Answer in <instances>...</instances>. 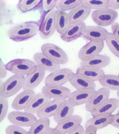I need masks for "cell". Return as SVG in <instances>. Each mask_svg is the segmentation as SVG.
<instances>
[{"instance_id":"6da1fadb","label":"cell","mask_w":119,"mask_h":134,"mask_svg":"<svg viewBox=\"0 0 119 134\" xmlns=\"http://www.w3.org/2000/svg\"><path fill=\"white\" fill-rule=\"evenodd\" d=\"M40 25L36 21H30L11 27L8 32L10 39L17 42L27 40L35 36L39 31Z\"/></svg>"},{"instance_id":"7a4b0ae2","label":"cell","mask_w":119,"mask_h":134,"mask_svg":"<svg viewBox=\"0 0 119 134\" xmlns=\"http://www.w3.org/2000/svg\"><path fill=\"white\" fill-rule=\"evenodd\" d=\"M5 65L8 71L11 73L26 76L32 73L36 66L34 62L24 59H13Z\"/></svg>"},{"instance_id":"3957f363","label":"cell","mask_w":119,"mask_h":134,"mask_svg":"<svg viewBox=\"0 0 119 134\" xmlns=\"http://www.w3.org/2000/svg\"><path fill=\"white\" fill-rule=\"evenodd\" d=\"M41 52L55 63L65 65L69 62L67 54L62 49L57 45L50 43L43 44Z\"/></svg>"},{"instance_id":"277c9868","label":"cell","mask_w":119,"mask_h":134,"mask_svg":"<svg viewBox=\"0 0 119 134\" xmlns=\"http://www.w3.org/2000/svg\"><path fill=\"white\" fill-rule=\"evenodd\" d=\"M25 76L14 74L4 82V88L0 92V97L8 98L15 95L23 88L24 84Z\"/></svg>"},{"instance_id":"5b68a950","label":"cell","mask_w":119,"mask_h":134,"mask_svg":"<svg viewBox=\"0 0 119 134\" xmlns=\"http://www.w3.org/2000/svg\"><path fill=\"white\" fill-rule=\"evenodd\" d=\"M118 14L110 8L95 10L92 14L93 21L98 26L107 27L112 25L117 18Z\"/></svg>"},{"instance_id":"8992f818","label":"cell","mask_w":119,"mask_h":134,"mask_svg":"<svg viewBox=\"0 0 119 134\" xmlns=\"http://www.w3.org/2000/svg\"><path fill=\"white\" fill-rule=\"evenodd\" d=\"M74 73L72 70L68 68L58 69L47 76L45 84L48 85L63 86L70 82Z\"/></svg>"},{"instance_id":"52a82bcc","label":"cell","mask_w":119,"mask_h":134,"mask_svg":"<svg viewBox=\"0 0 119 134\" xmlns=\"http://www.w3.org/2000/svg\"><path fill=\"white\" fill-rule=\"evenodd\" d=\"M8 119L12 124L21 127H31L37 120L34 114L17 110L10 112Z\"/></svg>"},{"instance_id":"ba28073f","label":"cell","mask_w":119,"mask_h":134,"mask_svg":"<svg viewBox=\"0 0 119 134\" xmlns=\"http://www.w3.org/2000/svg\"><path fill=\"white\" fill-rule=\"evenodd\" d=\"M56 10L54 9L44 14L39 30L40 37L43 39L49 38L56 30L55 20Z\"/></svg>"},{"instance_id":"9c48e42d","label":"cell","mask_w":119,"mask_h":134,"mask_svg":"<svg viewBox=\"0 0 119 134\" xmlns=\"http://www.w3.org/2000/svg\"><path fill=\"white\" fill-rule=\"evenodd\" d=\"M41 92L51 99L65 100L68 99L71 93L69 88L63 86H44Z\"/></svg>"},{"instance_id":"30bf717a","label":"cell","mask_w":119,"mask_h":134,"mask_svg":"<svg viewBox=\"0 0 119 134\" xmlns=\"http://www.w3.org/2000/svg\"><path fill=\"white\" fill-rule=\"evenodd\" d=\"M104 45V41H90L79 50V59L81 61L86 60L99 54L103 50Z\"/></svg>"},{"instance_id":"8fae6325","label":"cell","mask_w":119,"mask_h":134,"mask_svg":"<svg viewBox=\"0 0 119 134\" xmlns=\"http://www.w3.org/2000/svg\"><path fill=\"white\" fill-rule=\"evenodd\" d=\"M46 72L43 68L36 65L35 70L26 76L23 90H34L43 80Z\"/></svg>"},{"instance_id":"7c38bea8","label":"cell","mask_w":119,"mask_h":134,"mask_svg":"<svg viewBox=\"0 0 119 134\" xmlns=\"http://www.w3.org/2000/svg\"><path fill=\"white\" fill-rule=\"evenodd\" d=\"M110 95V91L106 88H102L96 91L89 101L86 104V110L89 113H93L109 98Z\"/></svg>"},{"instance_id":"4fadbf2b","label":"cell","mask_w":119,"mask_h":134,"mask_svg":"<svg viewBox=\"0 0 119 134\" xmlns=\"http://www.w3.org/2000/svg\"><path fill=\"white\" fill-rule=\"evenodd\" d=\"M86 26L84 22L70 24L65 32L60 35V37L63 40L67 42L77 40L82 36Z\"/></svg>"},{"instance_id":"5bb4252c","label":"cell","mask_w":119,"mask_h":134,"mask_svg":"<svg viewBox=\"0 0 119 134\" xmlns=\"http://www.w3.org/2000/svg\"><path fill=\"white\" fill-rule=\"evenodd\" d=\"M106 29L99 26H86L82 36L90 41H104L108 35Z\"/></svg>"},{"instance_id":"9a60e30c","label":"cell","mask_w":119,"mask_h":134,"mask_svg":"<svg viewBox=\"0 0 119 134\" xmlns=\"http://www.w3.org/2000/svg\"><path fill=\"white\" fill-rule=\"evenodd\" d=\"M96 91L92 88L76 90L71 93L68 99L75 107L86 104Z\"/></svg>"},{"instance_id":"2e32d148","label":"cell","mask_w":119,"mask_h":134,"mask_svg":"<svg viewBox=\"0 0 119 134\" xmlns=\"http://www.w3.org/2000/svg\"><path fill=\"white\" fill-rule=\"evenodd\" d=\"M82 118L78 115H73L57 123L55 128L62 134H68L81 125Z\"/></svg>"},{"instance_id":"e0dca14e","label":"cell","mask_w":119,"mask_h":134,"mask_svg":"<svg viewBox=\"0 0 119 134\" xmlns=\"http://www.w3.org/2000/svg\"><path fill=\"white\" fill-rule=\"evenodd\" d=\"M64 100L53 99L46 103L37 112L36 116L38 118H49L55 116Z\"/></svg>"},{"instance_id":"ac0fdd59","label":"cell","mask_w":119,"mask_h":134,"mask_svg":"<svg viewBox=\"0 0 119 134\" xmlns=\"http://www.w3.org/2000/svg\"><path fill=\"white\" fill-rule=\"evenodd\" d=\"M36 94L34 90H24L13 99L12 107L15 110H25Z\"/></svg>"},{"instance_id":"d6986e66","label":"cell","mask_w":119,"mask_h":134,"mask_svg":"<svg viewBox=\"0 0 119 134\" xmlns=\"http://www.w3.org/2000/svg\"><path fill=\"white\" fill-rule=\"evenodd\" d=\"M91 9L82 3L69 12L70 23L83 22L90 14Z\"/></svg>"},{"instance_id":"ffe728a7","label":"cell","mask_w":119,"mask_h":134,"mask_svg":"<svg viewBox=\"0 0 119 134\" xmlns=\"http://www.w3.org/2000/svg\"><path fill=\"white\" fill-rule=\"evenodd\" d=\"M110 62L109 57L99 54L86 60L81 61L80 66L102 69L108 65Z\"/></svg>"},{"instance_id":"44dd1931","label":"cell","mask_w":119,"mask_h":134,"mask_svg":"<svg viewBox=\"0 0 119 134\" xmlns=\"http://www.w3.org/2000/svg\"><path fill=\"white\" fill-rule=\"evenodd\" d=\"M114 118V115L110 114H101L93 117L86 122L85 127L89 125L94 126L97 130L101 129L111 124Z\"/></svg>"},{"instance_id":"7402d4cb","label":"cell","mask_w":119,"mask_h":134,"mask_svg":"<svg viewBox=\"0 0 119 134\" xmlns=\"http://www.w3.org/2000/svg\"><path fill=\"white\" fill-rule=\"evenodd\" d=\"M52 100L42 93L35 94L32 98L29 105L24 110V111L34 114L37 112L48 102Z\"/></svg>"},{"instance_id":"603a6c76","label":"cell","mask_w":119,"mask_h":134,"mask_svg":"<svg viewBox=\"0 0 119 134\" xmlns=\"http://www.w3.org/2000/svg\"><path fill=\"white\" fill-rule=\"evenodd\" d=\"M34 62L37 65L40 66L46 71L52 72L60 69V65L52 61L42 52H37L33 56Z\"/></svg>"},{"instance_id":"cb8c5ba5","label":"cell","mask_w":119,"mask_h":134,"mask_svg":"<svg viewBox=\"0 0 119 134\" xmlns=\"http://www.w3.org/2000/svg\"><path fill=\"white\" fill-rule=\"evenodd\" d=\"M70 82L77 90L96 89V85L94 82L81 74L76 73H74Z\"/></svg>"},{"instance_id":"d4e9b609","label":"cell","mask_w":119,"mask_h":134,"mask_svg":"<svg viewBox=\"0 0 119 134\" xmlns=\"http://www.w3.org/2000/svg\"><path fill=\"white\" fill-rule=\"evenodd\" d=\"M119 105L118 99L115 98H109L94 112L91 113V115L94 117L101 114H112L118 108Z\"/></svg>"},{"instance_id":"484cf974","label":"cell","mask_w":119,"mask_h":134,"mask_svg":"<svg viewBox=\"0 0 119 134\" xmlns=\"http://www.w3.org/2000/svg\"><path fill=\"white\" fill-rule=\"evenodd\" d=\"M76 73L81 74L92 81H99L105 75L102 69L80 66L77 68Z\"/></svg>"},{"instance_id":"4316f807","label":"cell","mask_w":119,"mask_h":134,"mask_svg":"<svg viewBox=\"0 0 119 134\" xmlns=\"http://www.w3.org/2000/svg\"><path fill=\"white\" fill-rule=\"evenodd\" d=\"M75 107L68 99H65L57 114L54 117L57 123L73 115Z\"/></svg>"},{"instance_id":"83f0119b","label":"cell","mask_w":119,"mask_h":134,"mask_svg":"<svg viewBox=\"0 0 119 134\" xmlns=\"http://www.w3.org/2000/svg\"><path fill=\"white\" fill-rule=\"evenodd\" d=\"M56 31L61 35L65 32L70 24L68 13L57 10L55 13Z\"/></svg>"},{"instance_id":"f1b7e54d","label":"cell","mask_w":119,"mask_h":134,"mask_svg":"<svg viewBox=\"0 0 119 134\" xmlns=\"http://www.w3.org/2000/svg\"><path fill=\"white\" fill-rule=\"evenodd\" d=\"M49 118H39L31 127L28 131L29 134H46L50 128Z\"/></svg>"},{"instance_id":"f546056e","label":"cell","mask_w":119,"mask_h":134,"mask_svg":"<svg viewBox=\"0 0 119 134\" xmlns=\"http://www.w3.org/2000/svg\"><path fill=\"white\" fill-rule=\"evenodd\" d=\"M41 0H20L18 3V9L22 13H25L41 8Z\"/></svg>"},{"instance_id":"4dcf8cb0","label":"cell","mask_w":119,"mask_h":134,"mask_svg":"<svg viewBox=\"0 0 119 134\" xmlns=\"http://www.w3.org/2000/svg\"><path fill=\"white\" fill-rule=\"evenodd\" d=\"M99 82L103 87L109 90H119V76L112 74H105Z\"/></svg>"},{"instance_id":"1f68e13d","label":"cell","mask_w":119,"mask_h":134,"mask_svg":"<svg viewBox=\"0 0 119 134\" xmlns=\"http://www.w3.org/2000/svg\"><path fill=\"white\" fill-rule=\"evenodd\" d=\"M82 0H57V10L66 12L72 10L82 3Z\"/></svg>"},{"instance_id":"d6a6232c","label":"cell","mask_w":119,"mask_h":134,"mask_svg":"<svg viewBox=\"0 0 119 134\" xmlns=\"http://www.w3.org/2000/svg\"><path fill=\"white\" fill-rule=\"evenodd\" d=\"M111 0H82V4L95 10L109 8Z\"/></svg>"},{"instance_id":"836d02e7","label":"cell","mask_w":119,"mask_h":134,"mask_svg":"<svg viewBox=\"0 0 119 134\" xmlns=\"http://www.w3.org/2000/svg\"><path fill=\"white\" fill-rule=\"evenodd\" d=\"M106 45L112 53L119 58V40L112 33L109 32L105 40Z\"/></svg>"},{"instance_id":"e575fe53","label":"cell","mask_w":119,"mask_h":134,"mask_svg":"<svg viewBox=\"0 0 119 134\" xmlns=\"http://www.w3.org/2000/svg\"><path fill=\"white\" fill-rule=\"evenodd\" d=\"M0 122H2L5 118L9 108L8 98L0 97Z\"/></svg>"},{"instance_id":"d590c367","label":"cell","mask_w":119,"mask_h":134,"mask_svg":"<svg viewBox=\"0 0 119 134\" xmlns=\"http://www.w3.org/2000/svg\"><path fill=\"white\" fill-rule=\"evenodd\" d=\"M6 134H29V131L18 126L11 125L5 130Z\"/></svg>"},{"instance_id":"8d00e7d4","label":"cell","mask_w":119,"mask_h":134,"mask_svg":"<svg viewBox=\"0 0 119 134\" xmlns=\"http://www.w3.org/2000/svg\"><path fill=\"white\" fill-rule=\"evenodd\" d=\"M57 0H43L42 1L41 8H42L44 13H47L54 10L56 8Z\"/></svg>"},{"instance_id":"74e56055","label":"cell","mask_w":119,"mask_h":134,"mask_svg":"<svg viewBox=\"0 0 119 134\" xmlns=\"http://www.w3.org/2000/svg\"><path fill=\"white\" fill-rule=\"evenodd\" d=\"M7 68L6 65L2 61L1 59L0 60V78L1 79L4 78L7 74Z\"/></svg>"},{"instance_id":"f35d334b","label":"cell","mask_w":119,"mask_h":134,"mask_svg":"<svg viewBox=\"0 0 119 134\" xmlns=\"http://www.w3.org/2000/svg\"><path fill=\"white\" fill-rule=\"evenodd\" d=\"M112 33L119 40V23H114L111 25Z\"/></svg>"},{"instance_id":"ab89813d","label":"cell","mask_w":119,"mask_h":134,"mask_svg":"<svg viewBox=\"0 0 119 134\" xmlns=\"http://www.w3.org/2000/svg\"><path fill=\"white\" fill-rule=\"evenodd\" d=\"M84 134H97L98 130L92 125H89L85 128Z\"/></svg>"},{"instance_id":"60d3db41","label":"cell","mask_w":119,"mask_h":134,"mask_svg":"<svg viewBox=\"0 0 119 134\" xmlns=\"http://www.w3.org/2000/svg\"><path fill=\"white\" fill-rule=\"evenodd\" d=\"M84 128L81 125L76 129L68 134H84Z\"/></svg>"},{"instance_id":"b9f144b4","label":"cell","mask_w":119,"mask_h":134,"mask_svg":"<svg viewBox=\"0 0 119 134\" xmlns=\"http://www.w3.org/2000/svg\"><path fill=\"white\" fill-rule=\"evenodd\" d=\"M109 8L115 10L119 9V1L118 0H111Z\"/></svg>"},{"instance_id":"7bdbcfd3","label":"cell","mask_w":119,"mask_h":134,"mask_svg":"<svg viewBox=\"0 0 119 134\" xmlns=\"http://www.w3.org/2000/svg\"><path fill=\"white\" fill-rule=\"evenodd\" d=\"M114 115L113 120L110 125L115 127L119 129V115L117 114Z\"/></svg>"},{"instance_id":"ee69618b","label":"cell","mask_w":119,"mask_h":134,"mask_svg":"<svg viewBox=\"0 0 119 134\" xmlns=\"http://www.w3.org/2000/svg\"><path fill=\"white\" fill-rule=\"evenodd\" d=\"M46 134H62L57 131L55 128L50 127L49 129Z\"/></svg>"},{"instance_id":"f6af8a7d","label":"cell","mask_w":119,"mask_h":134,"mask_svg":"<svg viewBox=\"0 0 119 134\" xmlns=\"http://www.w3.org/2000/svg\"><path fill=\"white\" fill-rule=\"evenodd\" d=\"M4 82L2 81V79H1V80H0V92H2L3 89Z\"/></svg>"},{"instance_id":"bcb514c9","label":"cell","mask_w":119,"mask_h":134,"mask_svg":"<svg viewBox=\"0 0 119 134\" xmlns=\"http://www.w3.org/2000/svg\"><path fill=\"white\" fill-rule=\"evenodd\" d=\"M117 95L118 96V97H119V90L117 91Z\"/></svg>"},{"instance_id":"7dc6e473","label":"cell","mask_w":119,"mask_h":134,"mask_svg":"<svg viewBox=\"0 0 119 134\" xmlns=\"http://www.w3.org/2000/svg\"><path fill=\"white\" fill-rule=\"evenodd\" d=\"M117 114L118 115H119V110L118 111L117 113Z\"/></svg>"},{"instance_id":"c3c4849f","label":"cell","mask_w":119,"mask_h":134,"mask_svg":"<svg viewBox=\"0 0 119 134\" xmlns=\"http://www.w3.org/2000/svg\"><path fill=\"white\" fill-rule=\"evenodd\" d=\"M118 76H119V74H118Z\"/></svg>"},{"instance_id":"681fc988","label":"cell","mask_w":119,"mask_h":134,"mask_svg":"<svg viewBox=\"0 0 119 134\" xmlns=\"http://www.w3.org/2000/svg\"><path fill=\"white\" fill-rule=\"evenodd\" d=\"M118 134H119V133Z\"/></svg>"}]
</instances>
